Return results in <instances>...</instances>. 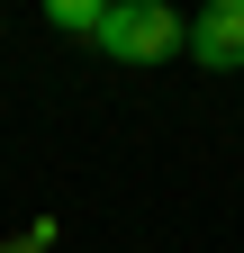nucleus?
<instances>
[{
	"label": "nucleus",
	"instance_id": "1",
	"mask_svg": "<svg viewBox=\"0 0 244 253\" xmlns=\"http://www.w3.org/2000/svg\"><path fill=\"white\" fill-rule=\"evenodd\" d=\"M100 54L109 63H172V54H190V27H181V9H163V0H109Z\"/></svg>",
	"mask_w": 244,
	"mask_h": 253
},
{
	"label": "nucleus",
	"instance_id": "2",
	"mask_svg": "<svg viewBox=\"0 0 244 253\" xmlns=\"http://www.w3.org/2000/svg\"><path fill=\"white\" fill-rule=\"evenodd\" d=\"M190 63L208 73H244V0H208L190 18Z\"/></svg>",
	"mask_w": 244,
	"mask_h": 253
},
{
	"label": "nucleus",
	"instance_id": "3",
	"mask_svg": "<svg viewBox=\"0 0 244 253\" xmlns=\"http://www.w3.org/2000/svg\"><path fill=\"white\" fill-rule=\"evenodd\" d=\"M45 18L64 27V37H90V45H100V18L109 9H100V0H45Z\"/></svg>",
	"mask_w": 244,
	"mask_h": 253
}]
</instances>
